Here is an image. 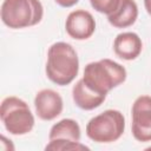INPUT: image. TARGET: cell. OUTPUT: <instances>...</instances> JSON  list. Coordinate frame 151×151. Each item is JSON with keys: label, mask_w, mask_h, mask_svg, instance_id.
I'll return each mask as SVG.
<instances>
[{"label": "cell", "mask_w": 151, "mask_h": 151, "mask_svg": "<svg viewBox=\"0 0 151 151\" xmlns=\"http://www.w3.org/2000/svg\"><path fill=\"white\" fill-rule=\"evenodd\" d=\"M45 71L52 83L59 86L71 84L79 72V59L73 46L64 41L52 44L47 51Z\"/></svg>", "instance_id": "obj_1"}, {"label": "cell", "mask_w": 151, "mask_h": 151, "mask_svg": "<svg viewBox=\"0 0 151 151\" xmlns=\"http://www.w3.org/2000/svg\"><path fill=\"white\" fill-rule=\"evenodd\" d=\"M126 70L123 65L111 60L100 59L88 63L84 68L83 81L93 92L107 96V93L126 80Z\"/></svg>", "instance_id": "obj_2"}, {"label": "cell", "mask_w": 151, "mask_h": 151, "mask_svg": "<svg viewBox=\"0 0 151 151\" xmlns=\"http://www.w3.org/2000/svg\"><path fill=\"white\" fill-rule=\"evenodd\" d=\"M0 15L7 27L26 28L35 26L42 20L44 7L40 0H4Z\"/></svg>", "instance_id": "obj_3"}, {"label": "cell", "mask_w": 151, "mask_h": 151, "mask_svg": "<svg viewBox=\"0 0 151 151\" xmlns=\"http://www.w3.org/2000/svg\"><path fill=\"white\" fill-rule=\"evenodd\" d=\"M0 119L6 131L14 136L31 132L35 123L28 104L15 96L6 97L1 101Z\"/></svg>", "instance_id": "obj_4"}, {"label": "cell", "mask_w": 151, "mask_h": 151, "mask_svg": "<svg viewBox=\"0 0 151 151\" xmlns=\"http://www.w3.org/2000/svg\"><path fill=\"white\" fill-rule=\"evenodd\" d=\"M125 130V118L118 110H105L86 124V136L96 143L118 140Z\"/></svg>", "instance_id": "obj_5"}, {"label": "cell", "mask_w": 151, "mask_h": 151, "mask_svg": "<svg viewBox=\"0 0 151 151\" xmlns=\"http://www.w3.org/2000/svg\"><path fill=\"white\" fill-rule=\"evenodd\" d=\"M131 131L136 140L151 142V97L139 96L132 104Z\"/></svg>", "instance_id": "obj_6"}, {"label": "cell", "mask_w": 151, "mask_h": 151, "mask_svg": "<svg viewBox=\"0 0 151 151\" xmlns=\"http://www.w3.org/2000/svg\"><path fill=\"white\" fill-rule=\"evenodd\" d=\"M66 33L76 40H86L96 31V20L93 15L85 9L72 11L65 21Z\"/></svg>", "instance_id": "obj_7"}, {"label": "cell", "mask_w": 151, "mask_h": 151, "mask_svg": "<svg viewBox=\"0 0 151 151\" xmlns=\"http://www.w3.org/2000/svg\"><path fill=\"white\" fill-rule=\"evenodd\" d=\"M34 107L37 116L42 120H53L64 109L61 96L51 88L40 90L34 97Z\"/></svg>", "instance_id": "obj_8"}, {"label": "cell", "mask_w": 151, "mask_h": 151, "mask_svg": "<svg viewBox=\"0 0 151 151\" xmlns=\"http://www.w3.org/2000/svg\"><path fill=\"white\" fill-rule=\"evenodd\" d=\"M143 50V42L134 32L119 33L113 41V51L116 55L123 60H134Z\"/></svg>", "instance_id": "obj_9"}, {"label": "cell", "mask_w": 151, "mask_h": 151, "mask_svg": "<svg viewBox=\"0 0 151 151\" xmlns=\"http://www.w3.org/2000/svg\"><path fill=\"white\" fill-rule=\"evenodd\" d=\"M72 98L74 104L85 111H91L94 110L97 107H99L104 100L106 99L105 96L98 94L96 92H93L92 90H90L85 83L83 81V79H79L76 85L72 88Z\"/></svg>", "instance_id": "obj_10"}, {"label": "cell", "mask_w": 151, "mask_h": 151, "mask_svg": "<svg viewBox=\"0 0 151 151\" xmlns=\"http://www.w3.org/2000/svg\"><path fill=\"white\" fill-rule=\"evenodd\" d=\"M138 18V6L134 0H120L118 8L107 15L109 22L116 28L132 26Z\"/></svg>", "instance_id": "obj_11"}, {"label": "cell", "mask_w": 151, "mask_h": 151, "mask_svg": "<svg viewBox=\"0 0 151 151\" xmlns=\"http://www.w3.org/2000/svg\"><path fill=\"white\" fill-rule=\"evenodd\" d=\"M80 126L77 120L71 118H65L55 123L48 133V139H60V140H71V142H80Z\"/></svg>", "instance_id": "obj_12"}, {"label": "cell", "mask_w": 151, "mask_h": 151, "mask_svg": "<svg viewBox=\"0 0 151 151\" xmlns=\"http://www.w3.org/2000/svg\"><path fill=\"white\" fill-rule=\"evenodd\" d=\"M45 150H53V151H67V150H90L88 146L81 144L80 142H71V140H60L53 139L50 140L48 144L45 146Z\"/></svg>", "instance_id": "obj_13"}, {"label": "cell", "mask_w": 151, "mask_h": 151, "mask_svg": "<svg viewBox=\"0 0 151 151\" xmlns=\"http://www.w3.org/2000/svg\"><path fill=\"white\" fill-rule=\"evenodd\" d=\"M120 0H90L91 6L99 13L110 15L113 13L118 6H119Z\"/></svg>", "instance_id": "obj_14"}, {"label": "cell", "mask_w": 151, "mask_h": 151, "mask_svg": "<svg viewBox=\"0 0 151 151\" xmlns=\"http://www.w3.org/2000/svg\"><path fill=\"white\" fill-rule=\"evenodd\" d=\"M1 147L6 151L8 150H14V145L11 139H7L5 136H1Z\"/></svg>", "instance_id": "obj_15"}, {"label": "cell", "mask_w": 151, "mask_h": 151, "mask_svg": "<svg viewBox=\"0 0 151 151\" xmlns=\"http://www.w3.org/2000/svg\"><path fill=\"white\" fill-rule=\"evenodd\" d=\"M54 1H55V4H58L59 6L65 7V8H68V7L74 6L76 4H78L79 0H54Z\"/></svg>", "instance_id": "obj_16"}, {"label": "cell", "mask_w": 151, "mask_h": 151, "mask_svg": "<svg viewBox=\"0 0 151 151\" xmlns=\"http://www.w3.org/2000/svg\"><path fill=\"white\" fill-rule=\"evenodd\" d=\"M144 7L149 15H151V0H144Z\"/></svg>", "instance_id": "obj_17"}]
</instances>
